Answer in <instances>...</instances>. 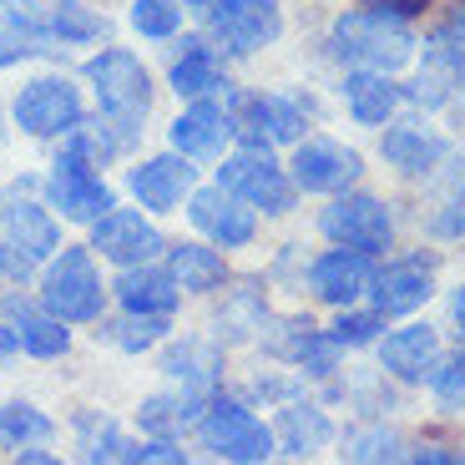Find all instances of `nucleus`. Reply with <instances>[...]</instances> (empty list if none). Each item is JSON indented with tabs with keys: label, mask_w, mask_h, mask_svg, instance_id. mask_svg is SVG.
<instances>
[{
	"label": "nucleus",
	"mask_w": 465,
	"mask_h": 465,
	"mask_svg": "<svg viewBox=\"0 0 465 465\" xmlns=\"http://www.w3.org/2000/svg\"><path fill=\"white\" fill-rule=\"evenodd\" d=\"M420 51V35L410 21L384 15L374 5H354V11L334 15L324 31V56L334 66H374V71H400L410 66Z\"/></svg>",
	"instance_id": "1"
},
{
	"label": "nucleus",
	"mask_w": 465,
	"mask_h": 465,
	"mask_svg": "<svg viewBox=\"0 0 465 465\" xmlns=\"http://www.w3.org/2000/svg\"><path fill=\"white\" fill-rule=\"evenodd\" d=\"M82 76L96 96V112H102L116 132H127V142L137 147V137L147 132L142 122H147V112H152V76H147V66H142V56L127 46H102L82 66Z\"/></svg>",
	"instance_id": "2"
},
{
	"label": "nucleus",
	"mask_w": 465,
	"mask_h": 465,
	"mask_svg": "<svg viewBox=\"0 0 465 465\" xmlns=\"http://www.w3.org/2000/svg\"><path fill=\"white\" fill-rule=\"evenodd\" d=\"M56 248H61V223L51 218V203L15 193L0 208V273L11 283H31Z\"/></svg>",
	"instance_id": "3"
},
{
	"label": "nucleus",
	"mask_w": 465,
	"mask_h": 465,
	"mask_svg": "<svg viewBox=\"0 0 465 465\" xmlns=\"http://www.w3.org/2000/svg\"><path fill=\"white\" fill-rule=\"evenodd\" d=\"M198 445L213 455V460H232V465H263L279 455V440H273V425L253 415L248 400H228L213 395L208 410L198 415Z\"/></svg>",
	"instance_id": "4"
},
{
	"label": "nucleus",
	"mask_w": 465,
	"mask_h": 465,
	"mask_svg": "<svg viewBox=\"0 0 465 465\" xmlns=\"http://www.w3.org/2000/svg\"><path fill=\"white\" fill-rule=\"evenodd\" d=\"M41 303L66 324H96L106 309V283L96 273L92 243H61L41 268Z\"/></svg>",
	"instance_id": "5"
},
{
	"label": "nucleus",
	"mask_w": 465,
	"mask_h": 465,
	"mask_svg": "<svg viewBox=\"0 0 465 465\" xmlns=\"http://www.w3.org/2000/svg\"><path fill=\"white\" fill-rule=\"evenodd\" d=\"M218 187H228L232 198H243L263 218H289L293 203H299L289 167L273 157V147H253V142H243L238 152H223Z\"/></svg>",
	"instance_id": "6"
},
{
	"label": "nucleus",
	"mask_w": 465,
	"mask_h": 465,
	"mask_svg": "<svg viewBox=\"0 0 465 465\" xmlns=\"http://www.w3.org/2000/svg\"><path fill=\"white\" fill-rule=\"evenodd\" d=\"M11 116L25 137H41V142H61L82 127L86 102H82V86L61 76V71H46V76H31V82L15 92Z\"/></svg>",
	"instance_id": "7"
},
{
	"label": "nucleus",
	"mask_w": 465,
	"mask_h": 465,
	"mask_svg": "<svg viewBox=\"0 0 465 465\" xmlns=\"http://www.w3.org/2000/svg\"><path fill=\"white\" fill-rule=\"evenodd\" d=\"M319 232L329 243H344V248H360V253L380 258L384 248H395V208L374 193H334L329 208L319 213Z\"/></svg>",
	"instance_id": "8"
},
{
	"label": "nucleus",
	"mask_w": 465,
	"mask_h": 465,
	"mask_svg": "<svg viewBox=\"0 0 465 465\" xmlns=\"http://www.w3.org/2000/svg\"><path fill=\"white\" fill-rule=\"evenodd\" d=\"M208 35L223 46V56H258L283 35L279 0H208Z\"/></svg>",
	"instance_id": "9"
},
{
	"label": "nucleus",
	"mask_w": 465,
	"mask_h": 465,
	"mask_svg": "<svg viewBox=\"0 0 465 465\" xmlns=\"http://www.w3.org/2000/svg\"><path fill=\"white\" fill-rule=\"evenodd\" d=\"M46 203L66 223H96L106 208H116V193L102 183V173H96V163L86 152L61 142L56 163H51V173H46Z\"/></svg>",
	"instance_id": "10"
},
{
	"label": "nucleus",
	"mask_w": 465,
	"mask_h": 465,
	"mask_svg": "<svg viewBox=\"0 0 465 465\" xmlns=\"http://www.w3.org/2000/svg\"><path fill=\"white\" fill-rule=\"evenodd\" d=\"M228 106L238 116V142L293 147L299 137H309V102H299L289 92H253V96L228 92Z\"/></svg>",
	"instance_id": "11"
},
{
	"label": "nucleus",
	"mask_w": 465,
	"mask_h": 465,
	"mask_svg": "<svg viewBox=\"0 0 465 465\" xmlns=\"http://www.w3.org/2000/svg\"><path fill=\"white\" fill-rule=\"evenodd\" d=\"M289 177L299 193H319V198H334L360 187L364 177V157L360 147H349L339 137H299L289 152Z\"/></svg>",
	"instance_id": "12"
},
{
	"label": "nucleus",
	"mask_w": 465,
	"mask_h": 465,
	"mask_svg": "<svg viewBox=\"0 0 465 465\" xmlns=\"http://www.w3.org/2000/svg\"><path fill=\"white\" fill-rule=\"evenodd\" d=\"M435 283H440V258L415 248V253H400V258L374 268L370 303L384 319H410L435 299Z\"/></svg>",
	"instance_id": "13"
},
{
	"label": "nucleus",
	"mask_w": 465,
	"mask_h": 465,
	"mask_svg": "<svg viewBox=\"0 0 465 465\" xmlns=\"http://www.w3.org/2000/svg\"><path fill=\"white\" fill-rule=\"evenodd\" d=\"M193 187H198V167L193 157L183 152H157V157H142L137 167H127V193L137 198L142 213L152 218H167V213H183V203L193 198Z\"/></svg>",
	"instance_id": "14"
},
{
	"label": "nucleus",
	"mask_w": 465,
	"mask_h": 465,
	"mask_svg": "<svg viewBox=\"0 0 465 465\" xmlns=\"http://www.w3.org/2000/svg\"><path fill=\"white\" fill-rule=\"evenodd\" d=\"M374 253H360V248H344V243H329L314 263L303 268V283L319 303L329 309H349V303L370 299V283H374Z\"/></svg>",
	"instance_id": "15"
},
{
	"label": "nucleus",
	"mask_w": 465,
	"mask_h": 465,
	"mask_svg": "<svg viewBox=\"0 0 465 465\" xmlns=\"http://www.w3.org/2000/svg\"><path fill=\"white\" fill-rule=\"evenodd\" d=\"M92 253H102L106 263L132 268V263H152L157 253H167V238L152 228L147 213L137 208H106L92 223Z\"/></svg>",
	"instance_id": "16"
},
{
	"label": "nucleus",
	"mask_w": 465,
	"mask_h": 465,
	"mask_svg": "<svg viewBox=\"0 0 465 465\" xmlns=\"http://www.w3.org/2000/svg\"><path fill=\"white\" fill-rule=\"evenodd\" d=\"M187 223L218 248H248L258 238V213L243 198H232L228 187H193L187 198Z\"/></svg>",
	"instance_id": "17"
},
{
	"label": "nucleus",
	"mask_w": 465,
	"mask_h": 465,
	"mask_svg": "<svg viewBox=\"0 0 465 465\" xmlns=\"http://www.w3.org/2000/svg\"><path fill=\"white\" fill-rule=\"evenodd\" d=\"M450 152L455 142L445 132H435L430 122H390V127H380V157L400 177H435L450 163Z\"/></svg>",
	"instance_id": "18"
},
{
	"label": "nucleus",
	"mask_w": 465,
	"mask_h": 465,
	"mask_svg": "<svg viewBox=\"0 0 465 465\" xmlns=\"http://www.w3.org/2000/svg\"><path fill=\"white\" fill-rule=\"evenodd\" d=\"M167 137H173V147L183 152V157H193V163H213V157H223V152L238 142V116H232L228 102L198 96L187 112H177V122L167 127Z\"/></svg>",
	"instance_id": "19"
},
{
	"label": "nucleus",
	"mask_w": 465,
	"mask_h": 465,
	"mask_svg": "<svg viewBox=\"0 0 465 465\" xmlns=\"http://www.w3.org/2000/svg\"><path fill=\"white\" fill-rule=\"evenodd\" d=\"M339 102H344L354 127H390L395 112L405 106V86L395 82V71H374V66H344L339 82Z\"/></svg>",
	"instance_id": "20"
},
{
	"label": "nucleus",
	"mask_w": 465,
	"mask_h": 465,
	"mask_svg": "<svg viewBox=\"0 0 465 465\" xmlns=\"http://www.w3.org/2000/svg\"><path fill=\"white\" fill-rule=\"evenodd\" d=\"M374 354H380V370L395 384H425L435 360H440V329L425 324V319H410V324L380 334Z\"/></svg>",
	"instance_id": "21"
},
{
	"label": "nucleus",
	"mask_w": 465,
	"mask_h": 465,
	"mask_svg": "<svg viewBox=\"0 0 465 465\" xmlns=\"http://www.w3.org/2000/svg\"><path fill=\"white\" fill-rule=\"evenodd\" d=\"M167 86L187 102L198 96H228V61H223V46L213 35H183V46L173 51V66H167Z\"/></svg>",
	"instance_id": "22"
},
{
	"label": "nucleus",
	"mask_w": 465,
	"mask_h": 465,
	"mask_svg": "<svg viewBox=\"0 0 465 465\" xmlns=\"http://www.w3.org/2000/svg\"><path fill=\"white\" fill-rule=\"evenodd\" d=\"M163 374H167L173 390H183V395L213 400L218 384H223V344L218 339H203V334H183L177 344H167Z\"/></svg>",
	"instance_id": "23"
},
{
	"label": "nucleus",
	"mask_w": 465,
	"mask_h": 465,
	"mask_svg": "<svg viewBox=\"0 0 465 465\" xmlns=\"http://www.w3.org/2000/svg\"><path fill=\"white\" fill-rule=\"evenodd\" d=\"M273 440H279V455H289V460H309V455H319L324 445L339 440L334 420H329V410L319 405V400H283L279 405V420H273Z\"/></svg>",
	"instance_id": "24"
},
{
	"label": "nucleus",
	"mask_w": 465,
	"mask_h": 465,
	"mask_svg": "<svg viewBox=\"0 0 465 465\" xmlns=\"http://www.w3.org/2000/svg\"><path fill=\"white\" fill-rule=\"evenodd\" d=\"M0 309H5V319H11L15 339H21V349L31 354V360H61L71 349V329L61 314H51L41 299H25V293H5L0 299Z\"/></svg>",
	"instance_id": "25"
},
{
	"label": "nucleus",
	"mask_w": 465,
	"mask_h": 465,
	"mask_svg": "<svg viewBox=\"0 0 465 465\" xmlns=\"http://www.w3.org/2000/svg\"><path fill=\"white\" fill-rule=\"evenodd\" d=\"M116 303L132 309V314H177L183 283L173 279V268H157V258L152 263H132L116 273Z\"/></svg>",
	"instance_id": "26"
},
{
	"label": "nucleus",
	"mask_w": 465,
	"mask_h": 465,
	"mask_svg": "<svg viewBox=\"0 0 465 465\" xmlns=\"http://www.w3.org/2000/svg\"><path fill=\"white\" fill-rule=\"evenodd\" d=\"M268 324V293L258 279H243L223 289V303L213 314V339L218 344H243V339H258Z\"/></svg>",
	"instance_id": "27"
},
{
	"label": "nucleus",
	"mask_w": 465,
	"mask_h": 465,
	"mask_svg": "<svg viewBox=\"0 0 465 465\" xmlns=\"http://www.w3.org/2000/svg\"><path fill=\"white\" fill-rule=\"evenodd\" d=\"M167 268L183 283V293H218L228 283V263H223L218 243L193 238V243H167Z\"/></svg>",
	"instance_id": "28"
},
{
	"label": "nucleus",
	"mask_w": 465,
	"mask_h": 465,
	"mask_svg": "<svg viewBox=\"0 0 465 465\" xmlns=\"http://www.w3.org/2000/svg\"><path fill=\"white\" fill-rule=\"evenodd\" d=\"M71 430H76V450H82V460H127L137 465V445L122 425H116L112 415H102V410H76V420H71Z\"/></svg>",
	"instance_id": "29"
},
{
	"label": "nucleus",
	"mask_w": 465,
	"mask_h": 465,
	"mask_svg": "<svg viewBox=\"0 0 465 465\" xmlns=\"http://www.w3.org/2000/svg\"><path fill=\"white\" fill-rule=\"evenodd\" d=\"M339 455L344 460H364V465H384V460H410V440L384 425L380 415H364V425H349L339 435Z\"/></svg>",
	"instance_id": "30"
},
{
	"label": "nucleus",
	"mask_w": 465,
	"mask_h": 465,
	"mask_svg": "<svg viewBox=\"0 0 465 465\" xmlns=\"http://www.w3.org/2000/svg\"><path fill=\"white\" fill-rule=\"evenodd\" d=\"M46 25L61 46H92V41H106V31H112V21L86 0H51Z\"/></svg>",
	"instance_id": "31"
},
{
	"label": "nucleus",
	"mask_w": 465,
	"mask_h": 465,
	"mask_svg": "<svg viewBox=\"0 0 465 465\" xmlns=\"http://www.w3.org/2000/svg\"><path fill=\"white\" fill-rule=\"evenodd\" d=\"M51 435H56V425L41 405H31V400H5L0 405V450L21 455L25 445H46Z\"/></svg>",
	"instance_id": "32"
},
{
	"label": "nucleus",
	"mask_w": 465,
	"mask_h": 465,
	"mask_svg": "<svg viewBox=\"0 0 465 465\" xmlns=\"http://www.w3.org/2000/svg\"><path fill=\"white\" fill-rule=\"evenodd\" d=\"M203 410H208V400L173 390V395L142 400V405H137V425H142V435H177L183 425H198Z\"/></svg>",
	"instance_id": "33"
},
{
	"label": "nucleus",
	"mask_w": 465,
	"mask_h": 465,
	"mask_svg": "<svg viewBox=\"0 0 465 465\" xmlns=\"http://www.w3.org/2000/svg\"><path fill=\"white\" fill-rule=\"evenodd\" d=\"M167 329H173V314H122L112 329H106V339H112L122 354H142V349H157L167 339Z\"/></svg>",
	"instance_id": "34"
},
{
	"label": "nucleus",
	"mask_w": 465,
	"mask_h": 465,
	"mask_svg": "<svg viewBox=\"0 0 465 465\" xmlns=\"http://www.w3.org/2000/svg\"><path fill=\"white\" fill-rule=\"evenodd\" d=\"M425 56L445 61V66L455 71L460 92H465V5H455V11H450V15H445V21L430 31V41H425Z\"/></svg>",
	"instance_id": "35"
},
{
	"label": "nucleus",
	"mask_w": 465,
	"mask_h": 465,
	"mask_svg": "<svg viewBox=\"0 0 465 465\" xmlns=\"http://www.w3.org/2000/svg\"><path fill=\"white\" fill-rule=\"evenodd\" d=\"M127 21H132V31L147 35V41H173V35L183 31V5H177V0H132Z\"/></svg>",
	"instance_id": "36"
},
{
	"label": "nucleus",
	"mask_w": 465,
	"mask_h": 465,
	"mask_svg": "<svg viewBox=\"0 0 465 465\" xmlns=\"http://www.w3.org/2000/svg\"><path fill=\"white\" fill-rule=\"evenodd\" d=\"M425 384H430V395H435L440 410H465V339H460V349H450V354L440 349V360H435V370H430Z\"/></svg>",
	"instance_id": "37"
},
{
	"label": "nucleus",
	"mask_w": 465,
	"mask_h": 465,
	"mask_svg": "<svg viewBox=\"0 0 465 465\" xmlns=\"http://www.w3.org/2000/svg\"><path fill=\"white\" fill-rule=\"evenodd\" d=\"M329 334H334L344 349H370V344H380V334H384V314L374 309V303L370 309H354V303H349V309H339V319L329 324Z\"/></svg>",
	"instance_id": "38"
},
{
	"label": "nucleus",
	"mask_w": 465,
	"mask_h": 465,
	"mask_svg": "<svg viewBox=\"0 0 465 465\" xmlns=\"http://www.w3.org/2000/svg\"><path fill=\"white\" fill-rule=\"evenodd\" d=\"M425 232H430L435 243H460V238H465V203L460 198H445L440 208L425 218Z\"/></svg>",
	"instance_id": "39"
},
{
	"label": "nucleus",
	"mask_w": 465,
	"mask_h": 465,
	"mask_svg": "<svg viewBox=\"0 0 465 465\" xmlns=\"http://www.w3.org/2000/svg\"><path fill=\"white\" fill-rule=\"evenodd\" d=\"M364 5H374V11H384V15H400V21H415V15L430 11L435 0H364Z\"/></svg>",
	"instance_id": "40"
},
{
	"label": "nucleus",
	"mask_w": 465,
	"mask_h": 465,
	"mask_svg": "<svg viewBox=\"0 0 465 465\" xmlns=\"http://www.w3.org/2000/svg\"><path fill=\"white\" fill-rule=\"evenodd\" d=\"M410 460H430V465H460L465 455L460 450H450V445H410Z\"/></svg>",
	"instance_id": "41"
},
{
	"label": "nucleus",
	"mask_w": 465,
	"mask_h": 465,
	"mask_svg": "<svg viewBox=\"0 0 465 465\" xmlns=\"http://www.w3.org/2000/svg\"><path fill=\"white\" fill-rule=\"evenodd\" d=\"M445 314H450V329L465 339V279L450 289V299H445Z\"/></svg>",
	"instance_id": "42"
},
{
	"label": "nucleus",
	"mask_w": 465,
	"mask_h": 465,
	"mask_svg": "<svg viewBox=\"0 0 465 465\" xmlns=\"http://www.w3.org/2000/svg\"><path fill=\"white\" fill-rule=\"evenodd\" d=\"M15 354H21V339H15L11 319H5V324H0V364H11Z\"/></svg>",
	"instance_id": "43"
},
{
	"label": "nucleus",
	"mask_w": 465,
	"mask_h": 465,
	"mask_svg": "<svg viewBox=\"0 0 465 465\" xmlns=\"http://www.w3.org/2000/svg\"><path fill=\"white\" fill-rule=\"evenodd\" d=\"M15 5H31V0H0V11H15Z\"/></svg>",
	"instance_id": "44"
},
{
	"label": "nucleus",
	"mask_w": 465,
	"mask_h": 465,
	"mask_svg": "<svg viewBox=\"0 0 465 465\" xmlns=\"http://www.w3.org/2000/svg\"><path fill=\"white\" fill-rule=\"evenodd\" d=\"M183 5H208V0H183Z\"/></svg>",
	"instance_id": "45"
}]
</instances>
